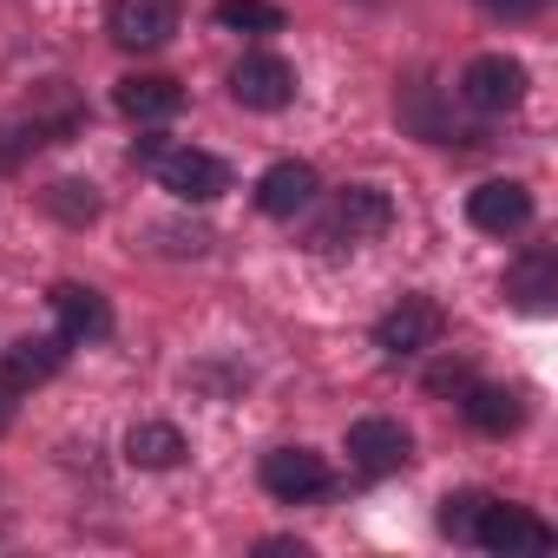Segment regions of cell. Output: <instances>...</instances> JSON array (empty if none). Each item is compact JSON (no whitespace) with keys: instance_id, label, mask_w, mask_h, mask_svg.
<instances>
[{"instance_id":"1","label":"cell","mask_w":558,"mask_h":558,"mask_svg":"<svg viewBox=\"0 0 558 558\" xmlns=\"http://www.w3.org/2000/svg\"><path fill=\"white\" fill-rule=\"evenodd\" d=\"M138 158H145V165L158 171V184H165L171 197H184V204H210V197L230 191L223 158H210V151H197V145H138Z\"/></svg>"},{"instance_id":"2","label":"cell","mask_w":558,"mask_h":558,"mask_svg":"<svg viewBox=\"0 0 558 558\" xmlns=\"http://www.w3.org/2000/svg\"><path fill=\"white\" fill-rule=\"evenodd\" d=\"M230 93L250 112H283L296 99V73H290V60H276V53H250V60H236Z\"/></svg>"},{"instance_id":"3","label":"cell","mask_w":558,"mask_h":558,"mask_svg":"<svg viewBox=\"0 0 558 558\" xmlns=\"http://www.w3.org/2000/svg\"><path fill=\"white\" fill-rule=\"evenodd\" d=\"M473 545H486V551H551V525L545 519H532L525 506H499V499H486V512H480V525H473Z\"/></svg>"},{"instance_id":"4","label":"cell","mask_w":558,"mask_h":558,"mask_svg":"<svg viewBox=\"0 0 558 558\" xmlns=\"http://www.w3.org/2000/svg\"><path fill=\"white\" fill-rule=\"evenodd\" d=\"M106 27H112V40L125 53H151V47H165L178 34V8L171 0H112Z\"/></svg>"},{"instance_id":"5","label":"cell","mask_w":558,"mask_h":558,"mask_svg":"<svg viewBox=\"0 0 558 558\" xmlns=\"http://www.w3.org/2000/svg\"><path fill=\"white\" fill-rule=\"evenodd\" d=\"M466 217H473V230H486V236H512V230L532 223V191L512 184V178H493V184H480V191L466 197Z\"/></svg>"},{"instance_id":"6","label":"cell","mask_w":558,"mask_h":558,"mask_svg":"<svg viewBox=\"0 0 558 558\" xmlns=\"http://www.w3.org/2000/svg\"><path fill=\"white\" fill-rule=\"evenodd\" d=\"M375 342H381L388 355H421V349L440 342V310H434L427 296H401V303L375 323Z\"/></svg>"},{"instance_id":"7","label":"cell","mask_w":558,"mask_h":558,"mask_svg":"<svg viewBox=\"0 0 558 558\" xmlns=\"http://www.w3.org/2000/svg\"><path fill=\"white\" fill-rule=\"evenodd\" d=\"M349 460L362 473H401L414 460V434L401 421H355L349 427Z\"/></svg>"},{"instance_id":"8","label":"cell","mask_w":558,"mask_h":558,"mask_svg":"<svg viewBox=\"0 0 558 558\" xmlns=\"http://www.w3.org/2000/svg\"><path fill=\"white\" fill-rule=\"evenodd\" d=\"M263 486L276 499H316V493H329V466L310 447H276V453H263Z\"/></svg>"},{"instance_id":"9","label":"cell","mask_w":558,"mask_h":558,"mask_svg":"<svg viewBox=\"0 0 558 558\" xmlns=\"http://www.w3.org/2000/svg\"><path fill=\"white\" fill-rule=\"evenodd\" d=\"M460 86H466V99H473L480 112H512V106L525 99V66L506 60V53H480Z\"/></svg>"},{"instance_id":"10","label":"cell","mask_w":558,"mask_h":558,"mask_svg":"<svg viewBox=\"0 0 558 558\" xmlns=\"http://www.w3.org/2000/svg\"><path fill=\"white\" fill-rule=\"evenodd\" d=\"M310 204H316V171H310V165L283 158V165L263 171V184H256V210H263V217H296V210H310Z\"/></svg>"},{"instance_id":"11","label":"cell","mask_w":558,"mask_h":558,"mask_svg":"<svg viewBox=\"0 0 558 558\" xmlns=\"http://www.w3.org/2000/svg\"><path fill=\"white\" fill-rule=\"evenodd\" d=\"M47 303H53V316H60V336H66V342H99V336H112V310H106V296H99V290L60 283Z\"/></svg>"},{"instance_id":"12","label":"cell","mask_w":558,"mask_h":558,"mask_svg":"<svg viewBox=\"0 0 558 558\" xmlns=\"http://www.w3.org/2000/svg\"><path fill=\"white\" fill-rule=\"evenodd\" d=\"M60 362H66V336H27L0 355V388H34V381L60 375Z\"/></svg>"},{"instance_id":"13","label":"cell","mask_w":558,"mask_h":558,"mask_svg":"<svg viewBox=\"0 0 558 558\" xmlns=\"http://www.w3.org/2000/svg\"><path fill=\"white\" fill-rule=\"evenodd\" d=\"M112 99H119V112L138 119V125H158V119H171V112L184 106L178 80H165V73H132V80H119Z\"/></svg>"},{"instance_id":"14","label":"cell","mask_w":558,"mask_h":558,"mask_svg":"<svg viewBox=\"0 0 558 558\" xmlns=\"http://www.w3.org/2000/svg\"><path fill=\"white\" fill-rule=\"evenodd\" d=\"M125 460L145 466V473H165V466L184 460V434H178L171 421H138V427L125 434Z\"/></svg>"},{"instance_id":"15","label":"cell","mask_w":558,"mask_h":558,"mask_svg":"<svg viewBox=\"0 0 558 558\" xmlns=\"http://www.w3.org/2000/svg\"><path fill=\"white\" fill-rule=\"evenodd\" d=\"M395 223V210H388V197L381 191H368V184H355V191H342V210H336V230H349V243L355 236H375V230H388ZM329 230V236H336ZM323 236V243H329Z\"/></svg>"},{"instance_id":"16","label":"cell","mask_w":558,"mask_h":558,"mask_svg":"<svg viewBox=\"0 0 558 558\" xmlns=\"http://www.w3.org/2000/svg\"><path fill=\"white\" fill-rule=\"evenodd\" d=\"M466 421L480 434H512L519 427V395L512 388H466Z\"/></svg>"},{"instance_id":"17","label":"cell","mask_w":558,"mask_h":558,"mask_svg":"<svg viewBox=\"0 0 558 558\" xmlns=\"http://www.w3.org/2000/svg\"><path fill=\"white\" fill-rule=\"evenodd\" d=\"M217 27H230V34H276L283 27V8H269V0H217Z\"/></svg>"},{"instance_id":"18","label":"cell","mask_w":558,"mask_h":558,"mask_svg":"<svg viewBox=\"0 0 558 558\" xmlns=\"http://www.w3.org/2000/svg\"><path fill=\"white\" fill-rule=\"evenodd\" d=\"M47 210L66 217V223H93V217H99V197H93V184H73V178H66V184L47 191Z\"/></svg>"},{"instance_id":"19","label":"cell","mask_w":558,"mask_h":558,"mask_svg":"<svg viewBox=\"0 0 558 558\" xmlns=\"http://www.w3.org/2000/svg\"><path fill=\"white\" fill-rule=\"evenodd\" d=\"M480 512H486V493H453V499L440 506V532H453V538H473Z\"/></svg>"},{"instance_id":"20","label":"cell","mask_w":558,"mask_h":558,"mask_svg":"<svg viewBox=\"0 0 558 558\" xmlns=\"http://www.w3.org/2000/svg\"><path fill=\"white\" fill-rule=\"evenodd\" d=\"M512 296L519 303H532V310H545V296H551V263L538 256V263H525L519 276H512Z\"/></svg>"},{"instance_id":"21","label":"cell","mask_w":558,"mask_h":558,"mask_svg":"<svg viewBox=\"0 0 558 558\" xmlns=\"http://www.w3.org/2000/svg\"><path fill=\"white\" fill-rule=\"evenodd\" d=\"M545 0H486V14H506V21H532Z\"/></svg>"},{"instance_id":"22","label":"cell","mask_w":558,"mask_h":558,"mask_svg":"<svg viewBox=\"0 0 558 558\" xmlns=\"http://www.w3.org/2000/svg\"><path fill=\"white\" fill-rule=\"evenodd\" d=\"M0 427H8V401H0Z\"/></svg>"}]
</instances>
